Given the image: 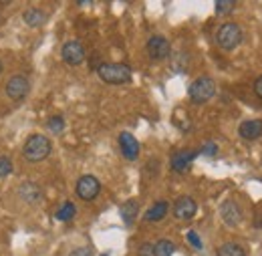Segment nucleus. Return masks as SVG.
Masks as SVG:
<instances>
[{
  "instance_id": "obj_1",
  "label": "nucleus",
  "mask_w": 262,
  "mask_h": 256,
  "mask_svg": "<svg viewBox=\"0 0 262 256\" xmlns=\"http://www.w3.org/2000/svg\"><path fill=\"white\" fill-rule=\"evenodd\" d=\"M49 154H51V141H49V137H45L40 133H34V135H31L25 141L23 158L29 161V163H38V161L47 160Z\"/></svg>"
},
{
  "instance_id": "obj_2",
  "label": "nucleus",
  "mask_w": 262,
  "mask_h": 256,
  "mask_svg": "<svg viewBox=\"0 0 262 256\" xmlns=\"http://www.w3.org/2000/svg\"><path fill=\"white\" fill-rule=\"evenodd\" d=\"M97 75L101 81L109 85H123L131 81V69L123 63H103L97 67Z\"/></svg>"
},
{
  "instance_id": "obj_3",
  "label": "nucleus",
  "mask_w": 262,
  "mask_h": 256,
  "mask_svg": "<svg viewBox=\"0 0 262 256\" xmlns=\"http://www.w3.org/2000/svg\"><path fill=\"white\" fill-rule=\"evenodd\" d=\"M242 42V29L236 23H224L216 32V45L222 51H234Z\"/></svg>"
},
{
  "instance_id": "obj_4",
  "label": "nucleus",
  "mask_w": 262,
  "mask_h": 256,
  "mask_svg": "<svg viewBox=\"0 0 262 256\" xmlns=\"http://www.w3.org/2000/svg\"><path fill=\"white\" fill-rule=\"evenodd\" d=\"M188 95H190V101L196 103V105L208 103L212 97L216 95V83H214V79H210V77H200V79H196L190 85Z\"/></svg>"
},
{
  "instance_id": "obj_5",
  "label": "nucleus",
  "mask_w": 262,
  "mask_h": 256,
  "mask_svg": "<svg viewBox=\"0 0 262 256\" xmlns=\"http://www.w3.org/2000/svg\"><path fill=\"white\" fill-rule=\"evenodd\" d=\"M75 192H77V196H79L81 200L91 202V200H95L99 196V192H101V184H99V180L95 176H83V178H79Z\"/></svg>"
},
{
  "instance_id": "obj_6",
  "label": "nucleus",
  "mask_w": 262,
  "mask_h": 256,
  "mask_svg": "<svg viewBox=\"0 0 262 256\" xmlns=\"http://www.w3.org/2000/svg\"><path fill=\"white\" fill-rule=\"evenodd\" d=\"M171 53V47H169V40L162 36V34H154L149 40H147V55L149 59L154 61H164L169 57Z\"/></svg>"
},
{
  "instance_id": "obj_7",
  "label": "nucleus",
  "mask_w": 262,
  "mask_h": 256,
  "mask_svg": "<svg viewBox=\"0 0 262 256\" xmlns=\"http://www.w3.org/2000/svg\"><path fill=\"white\" fill-rule=\"evenodd\" d=\"M29 89H31V83H29V79H27L25 75H14V77H10L8 83H6V87H4L6 95L10 97V99H14V101L25 99L27 93H29Z\"/></svg>"
},
{
  "instance_id": "obj_8",
  "label": "nucleus",
  "mask_w": 262,
  "mask_h": 256,
  "mask_svg": "<svg viewBox=\"0 0 262 256\" xmlns=\"http://www.w3.org/2000/svg\"><path fill=\"white\" fill-rule=\"evenodd\" d=\"M61 57L67 65L71 67H79L85 61V49L79 40H69L63 45V51H61Z\"/></svg>"
},
{
  "instance_id": "obj_9",
  "label": "nucleus",
  "mask_w": 262,
  "mask_h": 256,
  "mask_svg": "<svg viewBox=\"0 0 262 256\" xmlns=\"http://www.w3.org/2000/svg\"><path fill=\"white\" fill-rule=\"evenodd\" d=\"M198 212V204L190 196H180L173 204V216L178 220H192Z\"/></svg>"
},
{
  "instance_id": "obj_10",
  "label": "nucleus",
  "mask_w": 262,
  "mask_h": 256,
  "mask_svg": "<svg viewBox=\"0 0 262 256\" xmlns=\"http://www.w3.org/2000/svg\"><path fill=\"white\" fill-rule=\"evenodd\" d=\"M119 147H121L123 158H127L129 161L139 158V141L131 135L129 131H123V133L119 135Z\"/></svg>"
},
{
  "instance_id": "obj_11",
  "label": "nucleus",
  "mask_w": 262,
  "mask_h": 256,
  "mask_svg": "<svg viewBox=\"0 0 262 256\" xmlns=\"http://www.w3.org/2000/svg\"><path fill=\"white\" fill-rule=\"evenodd\" d=\"M220 216H222V220L228 226H238L242 222V210H240V206L234 200H226L220 206Z\"/></svg>"
},
{
  "instance_id": "obj_12",
  "label": "nucleus",
  "mask_w": 262,
  "mask_h": 256,
  "mask_svg": "<svg viewBox=\"0 0 262 256\" xmlns=\"http://www.w3.org/2000/svg\"><path fill=\"white\" fill-rule=\"evenodd\" d=\"M200 152H192V150H182V152H176L173 156H171V169H176V172H184L192 161L196 160V156Z\"/></svg>"
},
{
  "instance_id": "obj_13",
  "label": "nucleus",
  "mask_w": 262,
  "mask_h": 256,
  "mask_svg": "<svg viewBox=\"0 0 262 256\" xmlns=\"http://www.w3.org/2000/svg\"><path fill=\"white\" fill-rule=\"evenodd\" d=\"M238 133H240L242 139H248V141L258 139V137L262 135V121L260 119H248V121L240 123Z\"/></svg>"
},
{
  "instance_id": "obj_14",
  "label": "nucleus",
  "mask_w": 262,
  "mask_h": 256,
  "mask_svg": "<svg viewBox=\"0 0 262 256\" xmlns=\"http://www.w3.org/2000/svg\"><path fill=\"white\" fill-rule=\"evenodd\" d=\"M18 196H20L25 202H29V204H36L38 200H42V190H40L34 182H25V184H20V188H18Z\"/></svg>"
},
{
  "instance_id": "obj_15",
  "label": "nucleus",
  "mask_w": 262,
  "mask_h": 256,
  "mask_svg": "<svg viewBox=\"0 0 262 256\" xmlns=\"http://www.w3.org/2000/svg\"><path fill=\"white\" fill-rule=\"evenodd\" d=\"M167 210H169V204L167 202H156L147 212H145V216H143V220L145 222H160L162 218H165V214H167Z\"/></svg>"
},
{
  "instance_id": "obj_16",
  "label": "nucleus",
  "mask_w": 262,
  "mask_h": 256,
  "mask_svg": "<svg viewBox=\"0 0 262 256\" xmlns=\"http://www.w3.org/2000/svg\"><path fill=\"white\" fill-rule=\"evenodd\" d=\"M119 214H121L123 222H125L127 226H131L135 220H137V214H139V202H137V200H127V202L121 206Z\"/></svg>"
},
{
  "instance_id": "obj_17",
  "label": "nucleus",
  "mask_w": 262,
  "mask_h": 256,
  "mask_svg": "<svg viewBox=\"0 0 262 256\" xmlns=\"http://www.w3.org/2000/svg\"><path fill=\"white\" fill-rule=\"evenodd\" d=\"M23 18H25V23L29 25V27H40V25H45V20H47V14H45V10H40V8H27L25 10V14H23Z\"/></svg>"
},
{
  "instance_id": "obj_18",
  "label": "nucleus",
  "mask_w": 262,
  "mask_h": 256,
  "mask_svg": "<svg viewBox=\"0 0 262 256\" xmlns=\"http://www.w3.org/2000/svg\"><path fill=\"white\" fill-rule=\"evenodd\" d=\"M216 256H246V250L236 242H226L216 250Z\"/></svg>"
},
{
  "instance_id": "obj_19",
  "label": "nucleus",
  "mask_w": 262,
  "mask_h": 256,
  "mask_svg": "<svg viewBox=\"0 0 262 256\" xmlns=\"http://www.w3.org/2000/svg\"><path fill=\"white\" fill-rule=\"evenodd\" d=\"M75 214H77L75 204H73V202H65V204H63V206L57 210L55 218H57L59 222H69V220H73V218H75Z\"/></svg>"
},
{
  "instance_id": "obj_20",
  "label": "nucleus",
  "mask_w": 262,
  "mask_h": 256,
  "mask_svg": "<svg viewBox=\"0 0 262 256\" xmlns=\"http://www.w3.org/2000/svg\"><path fill=\"white\" fill-rule=\"evenodd\" d=\"M176 252V244L169 240H160L158 244H154V256H171Z\"/></svg>"
},
{
  "instance_id": "obj_21",
  "label": "nucleus",
  "mask_w": 262,
  "mask_h": 256,
  "mask_svg": "<svg viewBox=\"0 0 262 256\" xmlns=\"http://www.w3.org/2000/svg\"><path fill=\"white\" fill-rule=\"evenodd\" d=\"M236 8V2H232V0H218L216 2V14H230L232 10Z\"/></svg>"
},
{
  "instance_id": "obj_22",
  "label": "nucleus",
  "mask_w": 262,
  "mask_h": 256,
  "mask_svg": "<svg viewBox=\"0 0 262 256\" xmlns=\"http://www.w3.org/2000/svg\"><path fill=\"white\" fill-rule=\"evenodd\" d=\"M47 127L51 129L53 133H61V131L65 129V119H63L61 115H53V117L49 119V123H47Z\"/></svg>"
},
{
  "instance_id": "obj_23",
  "label": "nucleus",
  "mask_w": 262,
  "mask_h": 256,
  "mask_svg": "<svg viewBox=\"0 0 262 256\" xmlns=\"http://www.w3.org/2000/svg\"><path fill=\"white\" fill-rule=\"evenodd\" d=\"M12 174V160L8 156H0V180Z\"/></svg>"
},
{
  "instance_id": "obj_24",
  "label": "nucleus",
  "mask_w": 262,
  "mask_h": 256,
  "mask_svg": "<svg viewBox=\"0 0 262 256\" xmlns=\"http://www.w3.org/2000/svg\"><path fill=\"white\" fill-rule=\"evenodd\" d=\"M188 242L196 248V250H202V240L198 238V234L196 232H188Z\"/></svg>"
},
{
  "instance_id": "obj_25",
  "label": "nucleus",
  "mask_w": 262,
  "mask_h": 256,
  "mask_svg": "<svg viewBox=\"0 0 262 256\" xmlns=\"http://www.w3.org/2000/svg\"><path fill=\"white\" fill-rule=\"evenodd\" d=\"M200 154H206V156H216L218 154V147L214 145V143H206L204 147H202V152Z\"/></svg>"
},
{
  "instance_id": "obj_26",
  "label": "nucleus",
  "mask_w": 262,
  "mask_h": 256,
  "mask_svg": "<svg viewBox=\"0 0 262 256\" xmlns=\"http://www.w3.org/2000/svg\"><path fill=\"white\" fill-rule=\"evenodd\" d=\"M139 256H154V244H141L139 248Z\"/></svg>"
},
{
  "instance_id": "obj_27",
  "label": "nucleus",
  "mask_w": 262,
  "mask_h": 256,
  "mask_svg": "<svg viewBox=\"0 0 262 256\" xmlns=\"http://www.w3.org/2000/svg\"><path fill=\"white\" fill-rule=\"evenodd\" d=\"M71 256H93V252L89 248H77V250L71 252Z\"/></svg>"
},
{
  "instance_id": "obj_28",
  "label": "nucleus",
  "mask_w": 262,
  "mask_h": 256,
  "mask_svg": "<svg viewBox=\"0 0 262 256\" xmlns=\"http://www.w3.org/2000/svg\"><path fill=\"white\" fill-rule=\"evenodd\" d=\"M254 91H256V95L262 99V77L256 79V83H254Z\"/></svg>"
},
{
  "instance_id": "obj_29",
  "label": "nucleus",
  "mask_w": 262,
  "mask_h": 256,
  "mask_svg": "<svg viewBox=\"0 0 262 256\" xmlns=\"http://www.w3.org/2000/svg\"><path fill=\"white\" fill-rule=\"evenodd\" d=\"M0 73H2V63H0Z\"/></svg>"
}]
</instances>
